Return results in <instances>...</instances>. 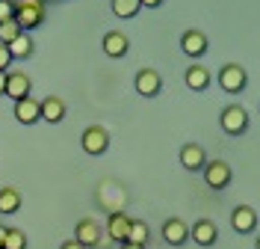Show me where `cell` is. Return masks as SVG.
I'll return each mask as SVG.
<instances>
[{"label": "cell", "instance_id": "1", "mask_svg": "<svg viewBox=\"0 0 260 249\" xmlns=\"http://www.w3.org/2000/svg\"><path fill=\"white\" fill-rule=\"evenodd\" d=\"M12 21L21 27V33H30V30L45 24V6L39 0H21V3H15Z\"/></svg>", "mask_w": 260, "mask_h": 249}, {"label": "cell", "instance_id": "2", "mask_svg": "<svg viewBox=\"0 0 260 249\" xmlns=\"http://www.w3.org/2000/svg\"><path fill=\"white\" fill-rule=\"evenodd\" d=\"M219 86L225 89L228 95H240L245 86H248V71H245L240 63H225V66L219 68Z\"/></svg>", "mask_w": 260, "mask_h": 249}, {"label": "cell", "instance_id": "3", "mask_svg": "<svg viewBox=\"0 0 260 249\" xmlns=\"http://www.w3.org/2000/svg\"><path fill=\"white\" fill-rule=\"evenodd\" d=\"M219 122H222V131H225L228 136H240V133L248 131V110L240 107V104H231V107L222 110Z\"/></svg>", "mask_w": 260, "mask_h": 249}, {"label": "cell", "instance_id": "4", "mask_svg": "<svg viewBox=\"0 0 260 249\" xmlns=\"http://www.w3.org/2000/svg\"><path fill=\"white\" fill-rule=\"evenodd\" d=\"M80 146L86 154L98 157V154H104V151L110 149V133H107V128H101V125H89L80 133Z\"/></svg>", "mask_w": 260, "mask_h": 249}, {"label": "cell", "instance_id": "5", "mask_svg": "<svg viewBox=\"0 0 260 249\" xmlns=\"http://www.w3.org/2000/svg\"><path fill=\"white\" fill-rule=\"evenodd\" d=\"M201 172H204V184L210 190H225L231 184V178H234V172H231V166L225 160H207Z\"/></svg>", "mask_w": 260, "mask_h": 249}, {"label": "cell", "instance_id": "6", "mask_svg": "<svg viewBox=\"0 0 260 249\" xmlns=\"http://www.w3.org/2000/svg\"><path fill=\"white\" fill-rule=\"evenodd\" d=\"M133 86H136V92L142 98H157L162 89V77L157 68H139L136 77H133Z\"/></svg>", "mask_w": 260, "mask_h": 249}, {"label": "cell", "instance_id": "7", "mask_svg": "<svg viewBox=\"0 0 260 249\" xmlns=\"http://www.w3.org/2000/svg\"><path fill=\"white\" fill-rule=\"evenodd\" d=\"M101 237H104V229L98 226V219H92V216H83L80 223L74 226V240L83 249H95L101 243Z\"/></svg>", "mask_w": 260, "mask_h": 249}, {"label": "cell", "instance_id": "8", "mask_svg": "<svg viewBox=\"0 0 260 249\" xmlns=\"http://www.w3.org/2000/svg\"><path fill=\"white\" fill-rule=\"evenodd\" d=\"M231 229L237 234H251L257 229V211L251 205H237L231 211Z\"/></svg>", "mask_w": 260, "mask_h": 249}, {"label": "cell", "instance_id": "9", "mask_svg": "<svg viewBox=\"0 0 260 249\" xmlns=\"http://www.w3.org/2000/svg\"><path fill=\"white\" fill-rule=\"evenodd\" d=\"M32 92V80L27 71H6V89H3V95H9L12 101H21L27 98Z\"/></svg>", "mask_w": 260, "mask_h": 249}, {"label": "cell", "instance_id": "10", "mask_svg": "<svg viewBox=\"0 0 260 249\" xmlns=\"http://www.w3.org/2000/svg\"><path fill=\"white\" fill-rule=\"evenodd\" d=\"M62 119H65V101L59 95H48V98L39 101V122L59 125Z\"/></svg>", "mask_w": 260, "mask_h": 249}, {"label": "cell", "instance_id": "11", "mask_svg": "<svg viewBox=\"0 0 260 249\" xmlns=\"http://www.w3.org/2000/svg\"><path fill=\"white\" fill-rule=\"evenodd\" d=\"M162 240L169 243V246H183L186 240H189V226L178 219V216H172V219H166L162 223Z\"/></svg>", "mask_w": 260, "mask_h": 249}, {"label": "cell", "instance_id": "12", "mask_svg": "<svg viewBox=\"0 0 260 249\" xmlns=\"http://www.w3.org/2000/svg\"><path fill=\"white\" fill-rule=\"evenodd\" d=\"M180 50L186 57H192V60L204 57L207 53V36L201 33V30H186V33L180 36Z\"/></svg>", "mask_w": 260, "mask_h": 249}, {"label": "cell", "instance_id": "13", "mask_svg": "<svg viewBox=\"0 0 260 249\" xmlns=\"http://www.w3.org/2000/svg\"><path fill=\"white\" fill-rule=\"evenodd\" d=\"M207 163V154L204 149L198 146V143H186L183 149H180V166L186 169V172H201Z\"/></svg>", "mask_w": 260, "mask_h": 249}, {"label": "cell", "instance_id": "14", "mask_svg": "<svg viewBox=\"0 0 260 249\" xmlns=\"http://www.w3.org/2000/svg\"><path fill=\"white\" fill-rule=\"evenodd\" d=\"M127 232H130V216L124 211H113L107 216V237L115 240V243H124L127 240Z\"/></svg>", "mask_w": 260, "mask_h": 249}, {"label": "cell", "instance_id": "15", "mask_svg": "<svg viewBox=\"0 0 260 249\" xmlns=\"http://www.w3.org/2000/svg\"><path fill=\"white\" fill-rule=\"evenodd\" d=\"M104 53L107 57H113V60H121V57H127V50H130V39L121 30H110V33L104 36Z\"/></svg>", "mask_w": 260, "mask_h": 249}, {"label": "cell", "instance_id": "16", "mask_svg": "<svg viewBox=\"0 0 260 249\" xmlns=\"http://www.w3.org/2000/svg\"><path fill=\"white\" fill-rule=\"evenodd\" d=\"M189 237H192L198 246H213L219 240V229H216L213 219H198V223H192V229H189Z\"/></svg>", "mask_w": 260, "mask_h": 249}, {"label": "cell", "instance_id": "17", "mask_svg": "<svg viewBox=\"0 0 260 249\" xmlns=\"http://www.w3.org/2000/svg\"><path fill=\"white\" fill-rule=\"evenodd\" d=\"M213 80V74H210V68H204V66H198V63H192V66L183 71V83L192 89V92H204L207 86H210Z\"/></svg>", "mask_w": 260, "mask_h": 249}, {"label": "cell", "instance_id": "18", "mask_svg": "<svg viewBox=\"0 0 260 249\" xmlns=\"http://www.w3.org/2000/svg\"><path fill=\"white\" fill-rule=\"evenodd\" d=\"M15 119L21 122V125H36L39 122V101L32 98V95H27V98L15 101Z\"/></svg>", "mask_w": 260, "mask_h": 249}, {"label": "cell", "instance_id": "19", "mask_svg": "<svg viewBox=\"0 0 260 249\" xmlns=\"http://www.w3.org/2000/svg\"><path fill=\"white\" fill-rule=\"evenodd\" d=\"M6 50H9V57H12V60H30V57H32V39H30V33H21L18 39H12V42L6 45Z\"/></svg>", "mask_w": 260, "mask_h": 249}, {"label": "cell", "instance_id": "20", "mask_svg": "<svg viewBox=\"0 0 260 249\" xmlns=\"http://www.w3.org/2000/svg\"><path fill=\"white\" fill-rule=\"evenodd\" d=\"M21 193L15 187H0V214H18L21 211Z\"/></svg>", "mask_w": 260, "mask_h": 249}, {"label": "cell", "instance_id": "21", "mask_svg": "<svg viewBox=\"0 0 260 249\" xmlns=\"http://www.w3.org/2000/svg\"><path fill=\"white\" fill-rule=\"evenodd\" d=\"M148 240H151V229H148V223H142V219H130V232H127V240H124V243L148 246Z\"/></svg>", "mask_w": 260, "mask_h": 249}, {"label": "cell", "instance_id": "22", "mask_svg": "<svg viewBox=\"0 0 260 249\" xmlns=\"http://www.w3.org/2000/svg\"><path fill=\"white\" fill-rule=\"evenodd\" d=\"M142 9L139 0H113V15L115 18H133Z\"/></svg>", "mask_w": 260, "mask_h": 249}, {"label": "cell", "instance_id": "23", "mask_svg": "<svg viewBox=\"0 0 260 249\" xmlns=\"http://www.w3.org/2000/svg\"><path fill=\"white\" fill-rule=\"evenodd\" d=\"M3 249H27V234L21 229H6L3 232Z\"/></svg>", "mask_w": 260, "mask_h": 249}, {"label": "cell", "instance_id": "24", "mask_svg": "<svg viewBox=\"0 0 260 249\" xmlns=\"http://www.w3.org/2000/svg\"><path fill=\"white\" fill-rule=\"evenodd\" d=\"M18 36H21V27H18L12 18H9V21H0V45H9Z\"/></svg>", "mask_w": 260, "mask_h": 249}, {"label": "cell", "instance_id": "25", "mask_svg": "<svg viewBox=\"0 0 260 249\" xmlns=\"http://www.w3.org/2000/svg\"><path fill=\"white\" fill-rule=\"evenodd\" d=\"M15 12V3L12 0H0V21H9Z\"/></svg>", "mask_w": 260, "mask_h": 249}, {"label": "cell", "instance_id": "26", "mask_svg": "<svg viewBox=\"0 0 260 249\" xmlns=\"http://www.w3.org/2000/svg\"><path fill=\"white\" fill-rule=\"evenodd\" d=\"M9 66H12V57H9L6 45H0V71H6Z\"/></svg>", "mask_w": 260, "mask_h": 249}, {"label": "cell", "instance_id": "27", "mask_svg": "<svg viewBox=\"0 0 260 249\" xmlns=\"http://www.w3.org/2000/svg\"><path fill=\"white\" fill-rule=\"evenodd\" d=\"M142 6H148V9H157V6H162V0H139Z\"/></svg>", "mask_w": 260, "mask_h": 249}, {"label": "cell", "instance_id": "28", "mask_svg": "<svg viewBox=\"0 0 260 249\" xmlns=\"http://www.w3.org/2000/svg\"><path fill=\"white\" fill-rule=\"evenodd\" d=\"M59 249H83V246H80V243H77V240H65V243H62V246H59Z\"/></svg>", "mask_w": 260, "mask_h": 249}, {"label": "cell", "instance_id": "29", "mask_svg": "<svg viewBox=\"0 0 260 249\" xmlns=\"http://www.w3.org/2000/svg\"><path fill=\"white\" fill-rule=\"evenodd\" d=\"M118 249H148V246H136V243H118Z\"/></svg>", "mask_w": 260, "mask_h": 249}, {"label": "cell", "instance_id": "30", "mask_svg": "<svg viewBox=\"0 0 260 249\" xmlns=\"http://www.w3.org/2000/svg\"><path fill=\"white\" fill-rule=\"evenodd\" d=\"M3 89H6V71H0V95H3Z\"/></svg>", "mask_w": 260, "mask_h": 249}, {"label": "cell", "instance_id": "31", "mask_svg": "<svg viewBox=\"0 0 260 249\" xmlns=\"http://www.w3.org/2000/svg\"><path fill=\"white\" fill-rule=\"evenodd\" d=\"M3 232H6V229H3V226H0V249H3Z\"/></svg>", "mask_w": 260, "mask_h": 249}]
</instances>
